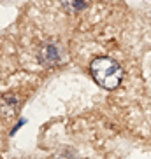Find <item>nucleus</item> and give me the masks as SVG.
<instances>
[{
	"label": "nucleus",
	"instance_id": "nucleus-1",
	"mask_svg": "<svg viewBox=\"0 0 151 159\" xmlns=\"http://www.w3.org/2000/svg\"><path fill=\"white\" fill-rule=\"evenodd\" d=\"M90 74H91L95 82L104 89L118 88L121 79H123V68L119 66V63L114 61L113 58H105V56L95 58L91 61Z\"/></svg>",
	"mask_w": 151,
	"mask_h": 159
},
{
	"label": "nucleus",
	"instance_id": "nucleus-2",
	"mask_svg": "<svg viewBox=\"0 0 151 159\" xmlns=\"http://www.w3.org/2000/svg\"><path fill=\"white\" fill-rule=\"evenodd\" d=\"M67 11H79L86 5V0H60Z\"/></svg>",
	"mask_w": 151,
	"mask_h": 159
}]
</instances>
